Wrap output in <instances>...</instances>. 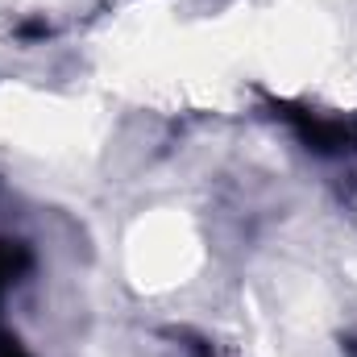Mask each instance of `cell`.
Masks as SVG:
<instances>
[{
  "label": "cell",
  "instance_id": "2",
  "mask_svg": "<svg viewBox=\"0 0 357 357\" xmlns=\"http://www.w3.org/2000/svg\"><path fill=\"white\" fill-rule=\"evenodd\" d=\"M0 357H29V354L21 349L17 337H4V333H0Z\"/></svg>",
  "mask_w": 357,
  "mask_h": 357
},
{
  "label": "cell",
  "instance_id": "1",
  "mask_svg": "<svg viewBox=\"0 0 357 357\" xmlns=\"http://www.w3.org/2000/svg\"><path fill=\"white\" fill-rule=\"evenodd\" d=\"M21 270H25V250H21L17 241H0V291H4Z\"/></svg>",
  "mask_w": 357,
  "mask_h": 357
}]
</instances>
